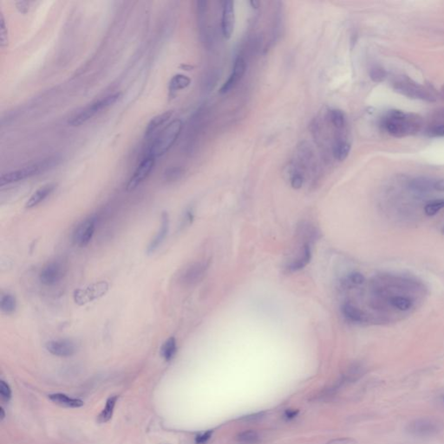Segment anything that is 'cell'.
<instances>
[{
  "label": "cell",
  "instance_id": "cell-1",
  "mask_svg": "<svg viewBox=\"0 0 444 444\" xmlns=\"http://www.w3.org/2000/svg\"><path fill=\"white\" fill-rule=\"evenodd\" d=\"M382 126L395 137H404L417 133L422 126L420 116L402 110H390L382 119Z\"/></svg>",
  "mask_w": 444,
  "mask_h": 444
},
{
  "label": "cell",
  "instance_id": "cell-2",
  "mask_svg": "<svg viewBox=\"0 0 444 444\" xmlns=\"http://www.w3.org/2000/svg\"><path fill=\"white\" fill-rule=\"evenodd\" d=\"M182 129V122L179 119L172 121L166 127L159 132L152 141L147 155L154 158L165 155L173 147Z\"/></svg>",
  "mask_w": 444,
  "mask_h": 444
},
{
  "label": "cell",
  "instance_id": "cell-3",
  "mask_svg": "<svg viewBox=\"0 0 444 444\" xmlns=\"http://www.w3.org/2000/svg\"><path fill=\"white\" fill-rule=\"evenodd\" d=\"M60 159L58 157H50L44 159L40 162L32 163L27 166L23 167L19 169L13 170L3 174L0 178V185L4 186L14 182H20L28 178L32 177L34 175L43 173L47 170L58 165Z\"/></svg>",
  "mask_w": 444,
  "mask_h": 444
},
{
  "label": "cell",
  "instance_id": "cell-4",
  "mask_svg": "<svg viewBox=\"0 0 444 444\" xmlns=\"http://www.w3.org/2000/svg\"><path fill=\"white\" fill-rule=\"evenodd\" d=\"M121 97H122V93H113V94L101 98L99 100L94 102L91 105H89V106L85 107L84 109H82L80 112H78L73 117H71V119L69 120L68 124L72 127H77V126H80L82 124H85L89 119H91L95 115H97V113L100 112L101 110L108 108L109 106L116 104V102L120 99Z\"/></svg>",
  "mask_w": 444,
  "mask_h": 444
},
{
  "label": "cell",
  "instance_id": "cell-5",
  "mask_svg": "<svg viewBox=\"0 0 444 444\" xmlns=\"http://www.w3.org/2000/svg\"><path fill=\"white\" fill-rule=\"evenodd\" d=\"M443 423L434 417H420L409 422L406 431L417 437H431L443 430Z\"/></svg>",
  "mask_w": 444,
  "mask_h": 444
},
{
  "label": "cell",
  "instance_id": "cell-6",
  "mask_svg": "<svg viewBox=\"0 0 444 444\" xmlns=\"http://www.w3.org/2000/svg\"><path fill=\"white\" fill-rule=\"evenodd\" d=\"M108 284L106 281H100L88 286L86 289H78L74 293V300L79 305H84L89 302L103 297L108 292Z\"/></svg>",
  "mask_w": 444,
  "mask_h": 444
},
{
  "label": "cell",
  "instance_id": "cell-7",
  "mask_svg": "<svg viewBox=\"0 0 444 444\" xmlns=\"http://www.w3.org/2000/svg\"><path fill=\"white\" fill-rule=\"evenodd\" d=\"M155 164V158L149 155H145L127 182L126 190L127 191L135 190L150 174Z\"/></svg>",
  "mask_w": 444,
  "mask_h": 444
},
{
  "label": "cell",
  "instance_id": "cell-8",
  "mask_svg": "<svg viewBox=\"0 0 444 444\" xmlns=\"http://www.w3.org/2000/svg\"><path fill=\"white\" fill-rule=\"evenodd\" d=\"M96 217H89L78 225L72 236L74 244L80 247H86L92 239L96 230Z\"/></svg>",
  "mask_w": 444,
  "mask_h": 444
},
{
  "label": "cell",
  "instance_id": "cell-9",
  "mask_svg": "<svg viewBox=\"0 0 444 444\" xmlns=\"http://www.w3.org/2000/svg\"><path fill=\"white\" fill-rule=\"evenodd\" d=\"M64 274L65 268L62 263L52 261L42 267L39 275V279L45 286H53L62 279Z\"/></svg>",
  "mask_w": 444,
  "mask_h": 444
},
{
  "label": "cell",
  "instance_id": "cell-10",
  "mask_svg": "<svg viewBox=\"0 0 444 444\" xmlns=\"http://www.w3.org/2000/svg\"><path fill=\"white\" fill-rule=\"evenodd\" d=\"M395 89L398 92L402 93L407 97H414V98H421L426 100H431L432 96L426 89L421 86L417 85L416 83H411L409 79H400L394 84Z\"/></svg>",
  "mask_w": 444,
  "mask_h": 444
},
{
  "label": "cell",
  "instance_id": "cell-11",
  "mask_svg": "<svg viewBox=\"0 0 444 444\" xmlns=\"http://www.w3.org/2000/svg\"><path fill=\"white\" fill-rule=\"evenodd\" d=\"M235 26V9L234 2L227 0L223 2L222 19H221V31L226 39L232 38Z\"/></svg>",
  "mask_w": 444,
  "mask_h": 444
},
{
  "label": "cell",
  "instance_id": "cell-12",
  "mask_svg": "<svg viewBox=\"0 0 444 444\" xmlns=\"http://www.w3.org/2000/svg\"><path fill=\"white\" fill-rule=\"evenodd\" d=\"M209 267V263L204 261L193 263L183 271L181 275V281L186 286H192L200 282L204 278Z\"/></svg>",
  "mask_w": 444,
  "mask_h": 444
},
{
  "label": "cell",
  "instance_id": "cell-13",
  "mask_svg": "<svg viewBox=\"0 0 444 444\" xmlns=\"http://www.w3.org/2000/svg\"><path fill=\"white\" fill-rule=\"evenodd\" d=\"M246 70H247V63H246L245 58L242 56H238L233 63L232 73L228 78V81L226 82L220 88V92L221 94H226V93L229 92L231 89H233L236 85L238 84V82L243 78L244 75L246 73Z\"/></svg>",
  "mask_w": 444,
  "mask_h": 444
},
{
  "label": "cell",
  "instance_id": "cell-14",
  "mask_svg": "<svg viewBox=\"0 0 444 444\" xmlns=\"http://www.w3.org/2000/svg\"><path fill=\"white\" fill-rule=\"evenodd\" d=\"M48 352L58 357H70L77 351L76 344L68 339L52 340L46 344Z\"/></svg>",
  "mask_w": 444,
  "mask_h": 444
},
{
  "label": "cell",
  "instance_id": "cell-15",
  "mask_svg": "<svg viewBox=\"0 0 444 444\" xmlns=\"http://www.w3.org/2000/svg\"><path fill=\"white\" fill-rule=\"evenodd\" d=\"M312 244L303 243L300 250L298 252L295 259H293L287 266V270L289 272H297L301 270L310 262L312 259Z\"/></svg>",
  "mask_w": 444,
  "mask_h": 444
},
{
  "label": "cell",
  "instance_id": "cell-16",
  "mask_svg": "<svg viewBox=\"0 0 444 444\" xmlns=\"http://www.w3.org/2000/svg\"><path fill=\"white\" fill-rule=\"evenodd\" d=\"M169 230V214L166 212H164L162 215L161 228L159 229L157 234L155 235V238L152 240L150 244L148 247L147 253L148 254L155 253L158 249L159 247L162 245V242L165 240L166 236L168 235Z\"/></svg>",
  "mask_w": 444,
  "mask_h": 444
},
{
  "label": "cell",
  "instance_id": "cell-17",
  "mask_svg": "<svg viewBox=\"0 0 444 444\" xmlns=\"http://www.w3.org/2000/svg\"><path fill=\"white\" fill-rule=\"evenodd\" d=\"M56 189L54 183H50L46 185L42 186L36 191L35 193L31 195V198L28 200L25 207L27 209H32L36 206L40 204L42 201H44L50 193H52Z\"/></svg>",
  "mask_w": 444,
  "mask_h": 444
},
{
  "label": "cell",
  "instance_id": "cell-18",
  "mask_svg": "<svg viewBox=\"0 0 444 444\" xmlns=\"http://www.w3.org/2000/svg\"><path fill=\"white\" fill-rule=\"evenodd\" d=\"M363 373H364V370H363V366H361L360 364H353L350 368H348L347 371L344 372L342 378L339 379V381L337 382L336 386L333 388V390L337 388L343 386L346 383L355 382L363 376Z\"/></svg>",
  "mask_w": 444,
  "mask_h": 444
},
{
  "label": "cell",
  "instance_id": "cell-19",
  "mask_svg": "<svg viewBox=\"0 0 444 444\" xmlns=\"http://www.w3.org/2000/svg\"><path fill=\"white\" fill-rule=\"evenodd\" d=\"M172 116H173V111L168 110V111L162 113V114L155 116L154 118H152L145 129V136L150 137L151 135H153V134L155 133L159 127H162L166 124Z\"/></svg>",
  "mask_w": 444,
  "mask_h": 444
},
{
  "label": "cell",
  "instance_id": "cell-20",
  "mask_svg": "<svg viewBox=\"0 0 444 444\" xmlns=\"http://www.w3.org/2000/svg\"><path fill=\"white\" fill-rule=\"evenodd\" d=\"M50 400L58 405L66 407V408H79L84 405V402L79 399L69 398L68 396L61 393L51 394L49 396Z\"/></svg>",
  "mask_w": 444,
  "mask_h": 444
},
{
  "label": "cell",
  "instance_id": "cell-21",
  "mask_svg": "<svg viewBox=\"0 0 444 444\" xmlns=\"http://www.w3.org/2000/svg\"><path fill=\"white\" fill-rule=\"evenodd\" d=\"M191 84V79L188 76L182 74H176L173 78H171L169 85V90L170 95H174L175 93L186 89Z\"/></svg>",
  "mask_w": 444,
  "mask_h": 444
},
{
  "label": "cell",
  "instance_id": "cell-22",
  "mask_svg": "<svg viewBox=\"0 0 444 444\" xmlns=\"http://www.w3.org/2000/svg\"><path fill=\"white\" fill-rule=\"evenodd\" d=\"M342 312H343L344 317L352 322L360 323V322H363L365 320L364 313L358 307H356L355 305L350 304V303H345L343 305Z\"/></svg>",
  "mask_w": 444,
  "mask_h": 444
},
{
  "label": "cell",
  "instance_id": "cell-23",
  "mask_svg": "<svg viewBox=\"0 0 444 444\" xmlns=\"http://www.w3.org/2000/svg\"><path fill=\"white\" fill-rule=\"evenodd\" d=\"M350 151H351V144L345 140H338L333 147L334 157L339 162H343L347 158L348 155L350 154Z\"/></svg>",
  "mask_w": 444,
  "mask_h": 444
},
{
  "label": "cell",
  "instance_id": "cell-24",
  "mask_svg": "<svg viewBox=\"0 0 444 444\" xmlns=\"http://www.w3.org/2000/svg\"><path fill=\"white\" fill-rule=\"evenodd\" d=\"M117 398H118L117 396H113V397H110V398H108V401L106 402V406H105V409L101 412L100 415L98 416V418H97L98 423H107V422L109 421L111 419L113 412H114V409H115V406H116V401H117Z\"/></svg>",
  "mask_w": 444,
  "mask_h": 444
},
{
  "label": "cell",
  "instance_id": "cell-25",
  "mask_svg": "<svg viewBox=\"0 0 444 444\" xmlns=\"http://www.w3.org/2000/svg\"><path fill=\"white\" fill-rule=\"evenodd\" d=\"M177 351L176 340L174 337H171L163 344L162 347V355L166 361H170L174 358Z\"/></svg>",
  "mask_w": 444,
  "mask_h": 444
},
{
  "label": "cell",
  "instance_id": "cell-26",
  "mask_svg": "<svg viewBox=\"0 0 444 444\" xmlns=\"http://www.w3.org/2000/svg\"><path fill=\"white\" fill-rule=\"evenodd\" d=\"M0 308L6 314L14 313L17 308L16 297L12 294H4L0 300Z\"/></svg>",
  "mask_w": 444,
  "mask_h": 444
},
{
  "label": "cell",
  "instance_id": "cell-27",
  "mask_svg": "<svg viewBox=\"0 0 444 444\" xmlns=\"http://www.w3.org/2000/svg\"><path fill=\"white\" fill-rule=\"evenodd\" d=\"M236 441L240 444H258L260 441V436L254 430H247L240 433L236 437Z\"/></svg>",
  "mask_w": 444,
  "mask_h": 444
},
{
  "label": "cell",
  "instance_id": "cell-28",
  "mask_svg": "<svg viewBox=\"0 0 444 444\" xmlns=\"http://www.w3.org/2000/svg\"><path fill=\"white\" fill-rule=\"evenodd\" d=\"M329 117L332 125L338 129H342L345 126V116L344 112L340 109H331L329 112Z\"/></svg>",
  "mask_w": 444,
  "mask_h": 444
},
{
  "label": "cell",
  "instance_id": "cell-29",
  "mask_svg": "<svg viewBox=\"0 0 444 444\" xmlns=\"http://www.w3.org/2000/svg\"><path fill=\"white\" fill-rule=\"evenodd\" d=\"M390 304L391 305L402 312H407L409 309L412 308L413 306V302L411 301L409 298L402 296H396L390 299Z\"/></svg>",
  "mask_w": 444,
  "mask_h": 444
},
{
  "label": "cell",
  "instance_id": "cell-30",
  "mask_svg": "<svg viewBox=\"0 0 444 444\" xmlns=\"http://www.w3.org/2000/svg\"><path fill=\"white\" fill-rule=\"evenodd\" d=\"M184 174V169L181 167H172L164 172L163 177L168 182H176Z\"/></svg>",
  "mask_w": 444,
  "mask_h": 444
},
{
  "label": "cell",
  "instance_id": "cell-31",
  "mask_svg": "<svg viewBox=\"0 0 444 444\" xmlns=\"http://www.w3.org/2000/svg\"><path fill=\"white\" fill-rule=\"evenodd\" d=\"M444 208V199L436 200V201H430L429 203L425 206L424 212L428 216H434L440 211L441 209H443Z\"/></svg>",
  "mask_w": 444,
  "mask_h": 444
},
{
  "label": "cell",
  "instance_id": "cell-32",
  "mask_svg": "<svg viewBox=\"0 0 444 444\" xmlns=\"http://www.w3.org/2000/svg\"><path fill=\"white\" fill-rule=\"evenodd\" d=\"M364 280H365V278H364L362 274H360V273H352L344 280V286H348V287L361 286L364 283Z\"/></svg>",
  "mask_w": 444,
  "mask_h": 444
},
{
  "label": "cell",
  "instance_id": "cell-33",
  "mask_svg": "<svg viewBox=\"0 0 444 444\" xmlns=\"http://www.w3.org/2000/svg\"><path fill=\"white\" fill-rule=\"evenodd\" d=\"M219 79H220V74L218 73L217 70L210 72L206 77V80L204 81L205 89H208L209 91H211L215 87Z\"/></svg>",
  "mask_w": 444,
  "mask_h": 444
},
{
  "label": "cell",
  "instance_id": "cell-34",
  "mask_svg": "<svg viewBox=\"0 0 444 444\" xmlns=\"http://www.w3.org/2000/svg\"><path fill=\"white\" fill-rule=\"evenodd\" d=\"M0 45L2 47L8 45L7 28L2 14H0Z\"/></svg>",
  "mask_w": 444,
  "mask_h": 444
},
{
  "label": "cell",
  "instance_id": "cell-35",
  "mask_svg": "<svg viewBox=\"0 0 444 444\" xmlns=\"http://www.w3.org/2000/svg\"><path fill=\"white\" fill-rule=\"evenodd\" d=\"M303 184H304V176L301 172H299V171L294 172L291 177V186L293 187V189L299 190V189H301Z\"/></svg>",
  "mask_w": 444,
  "mask_h": 444
},
{
  "label": "cell",
  "instance_id": "cell-36",
  "mask_svg": "<svg viewBox=\"0 0 444 444\" xmlns=\"http://www.w3.org/2000/svg\"><path fill=\"white\" fill-rule=\"evenodd\" d=\"M0 396L1 399L4 402H8L12 398V390L4 381L0 382Z\"/></svg>",
  "mask_w": 444,
  "mask_h": 444
},
{
  "label": "cell",
  "instance_id": "cell-37",
  "mask_svg": "<svg viewBox=\"0 0 444 444\" xmlns=\"http://www.w3.org/2000/svg\"><path fill=\"white\" fill-rule=\"evenodd\" d=\"M429 135L432 137H444V124H438L430 127Z\"/></svg>",
  "mask_w": 444,
  "mask_h": 444
},
{
  "label": "cell",
  "instance_id": "cell-38",
  "mask_svg": "<svg viewBox=\"0 0 444 444\" xmlns=\"http://www.w3.org/2000/svg\"><path fill=\"white\" fill-rule=\"evenodd\" d=\"M413 188L415 190H419V191H424L430 188V183L429 181H426L425 179H417L415 180L413 183Z\"/></svg>",
  "mask_w": 444,
  "mask_h": 444
},
{
  "label": "cell",
  "instance_id": "cell-39",
  "mask_svg": "<svg viewBox=\"0 0 444 444\" xmlns=\"http://www.w3.org/2000/svg\"><path fill=\"white\" fill-rule=\"evenodd\" d=\"M384 78H385V73H384V71H383L382 69L375 68V69H372V70H371V78L373 81H382Z\"/></svg>",
  "mask_w": 444,
  "mask_h": 444
},
{
  "label": "cell",
  "instance_id": "cell-40",
  "mask_svg": "<svg viewBox=\"0 0 444 444\" xmlns=\"http://www.w3.org/2000/svg\"><path fill=\"white\" fill-rule=\"evenodd\" d=\"M212 432L211 430L209 431H207V432L203 433V434H201V435H198L196 438H195V442L196 444H204L208 442V441L212 437Z\"/></svg>",
  "mask_w": 444,
  "mask_h": 444
},
{
  "label": "cell",
  "instance_id": "cell-41",
  "mask_svg": "<svg viewBox=\"0 0 444 444\" xmlns=\"http://www.w3.org/2000/svg\"><path fill=\"white\" fill-rule=\"evenodd\" d=\"M326 444H358L352 438H338L328 442Z\"/></svg>",
  "mask_w": 444,
  "mask_h": 444
},
{
  "label": "cell",
  "instance_id": "cell-42",
  "mask_svg": "<svg viewBox=\"0 0 444 444\" xmlns=\"http://www.w3.org/2000/svg\"><path fill=\"white\" fill-rule=\"evenodd\" d=\"M30 4L31 3L29 1H18V2H16V6L20 12L26 13L29 11Z\"/></svg>",
  "mask_w": 444,
  "mask_h": 444
},
{
  "label": "cell",
  "instance_id": "cell-43",
  "mask_svg": "<svg viewBox=\"0 0 444 444\" xmlns=\"http://www.w3.org/2000/svg\"><path fill=\"white\" fill-rule=\"evenodd\" d=\"M193 211L192 209H189L186 211L183 217V225H189L192 223L193 220Z\"/></svg>",
  "mask_w": 444,
  "mask_h": 444
},
{
  "label": "cell",
  "instance_id": "cell-44",
  "mask_svg": "<svg viewBox=\"0 0 444 444\" xmlns=\"http://www.w3.org/2000/svg\"><path fill=\"white\" fill-rule=\"evenodd\" d=\"M297 414H298V411H297V410L288 409V410H286V412H285L284 417L286 418V420H292V419H294V418L297 417Z\"/></svg>",
  "mask_w": 444,
  "mask_h": 444
},
{
  "label": "cell",
  "instance_id": "cell-45",
  "mask_svg": "<svg viewBox=\"0 0 444 444\" xmlns=\"http://www.w3.org/2000/svg\"><path fill=\"white\" fill-rule=\"evenodd\" d=\"M264 416V413H258L254 414V415H252V416H247L245 419L246 420H249V421H255V420H258V419H260L261 417Z\"/></svg>",
  "mask_w": 444,
  "mask_h": 444
},
{
  "label": "cell",
  "instance_id": "cell-46",
  "mask_svg": "<svg viewBox=\"0 0 444 444\" xmlns=\"http://www.w3.org/2000/svg\"><path fill=\"white\" fill-rule=\"evenodd\" d=\"M435 188L437 190H441V191H444V181H440V182H437L435 184Z\"/></svg>",
  "mask_w": 444,
  "mask_h": 444
},
{
  "label": "cell",
  "instance_id": "cell-47",
  "mask_svg": "<svg viewBox=\"0 0 444 444\" xmlns=\"http://www.w3.org/2000/svg\"><path fill=\"white\" fill-rule=\"evenodd\" d=\"M250 4H251L252 7L255 9V10L259 7V1H256V0H252V1H250Z\"/></svg>",
  "mask_w": 444,
  "mask_h": 444
},
{
  "label": "cell",
  "instance_id": "cell-48",
  "mask_svg": "<svg viewBox=\"0 0 444 444\" xmlns=\"http://www.w3.org/2000/svg\"><path fill=\"white\" fill-rule=\"evenodd\" d=\"M0 412H1V419L3 420V419L4 418V412L3 408H1V409H0Z\"/></svg>",
  "mask_w": 444,
  "mask_h": 444
},
{
  "label": "cell",
  "instance_id": "cell-49",
  "mask_svg": "<svg viewBox=\"0 0 444 444\" xmlns=\"http://www.w3.org/2000/svg\"><path fill=\"white\" fill-rule=\"evenodd\" d=\"M441 399H442V402H444V395H443V396H442Z\"/></svg>",
  "mask_w": 444,
  "mask_h": 444
}]
</instances>
